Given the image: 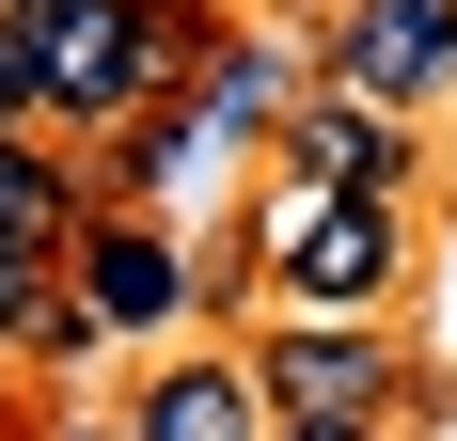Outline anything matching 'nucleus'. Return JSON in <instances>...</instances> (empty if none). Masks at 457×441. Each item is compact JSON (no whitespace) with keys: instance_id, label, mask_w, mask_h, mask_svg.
Masks as SVG:
<instances>
[{"instance_id":"nucleus-9","label":"nucleus","mask_w":457,"mask_h":441,"mask_svg":"<svg viewBox=\"0 0 457 441\" xmlns=\"http://www.w3.org/2000/svg\"><path fill=\"white\" fill-rule=\"evenodd\" d=\"M47 300H63V268H47V253H0V362L47 331Z\"/></svg>"},{"instance_id":"nucleus-7","label":"nucleus","mask_w":457,"mask_h":441,"mask_svg":"<svg viewBox=\"0 0 457 441\" xmlns=\"http://www.w3.org/2000/svg\"><path fill=\"white\" fill-rule=\"evenodd\" d=\"M127 441H269V395H253V347H174L142 379Z\"/></svg>"},{"instance_id":"nucleus-12","label":"nucleus","mask_w":457,"mask_h":441,"mask_svg":"<svg viewBox=\"0 0 457 441\" xmlns=\"http://www.w3.org/2000/svg\"><path fill=\"white\" fill-rule=\"evenodd\" d=\"M0 16H63V0H0Z\"/></svg>"},{"instance_id":"nucleus-5","label":"nucleus","mask_w":457,"mask_h":441,"mask_svg":"<svg viewBox=\"0 0 457 441\" xmlns=\"http://www.w3.org/2000/svg\"><path fill=\"white\" fill-rule=\"evenodd\" d=\"M284 174H316V189H378V205H411L426 142H411V111H378V95L316 79L300 111H284Z\"/></svg>"},{"instance_id":"nucleus-13","label":"nucleus","mask_w":457,"mask_h":441,"mask_svg":"<svg viewBox=\"0 0 457 441\" xmlns=\"http://www.w3.org/2000/svg\"><path fill=\"white\" fill-rule=\"evenodd\" d=\"M47 441H111V426H47Z\"/></svg>"},{"instance_id":"nucleus-10","label":"nucleus","mask_w":457,"mask_h":441,"mask_svg":"<svg viewBox=\"0 0 457 441\" xmlns=\"http://www.w3.org/2000/svg\"><path fill=\"white\" fill-rule=\"evenodd\" d=\"M95 347H111V331H95V300H47V331H32V362H47V379H79Z\"/></svg>"},{"instance_id":"nucleus-3","label":"nucleus","mask_w":457,"mask_h":441,"mask_svg":"<svg viewBox=\"0 0 457 441\" xmlns=\"http://www.w3.org/2000/svg\"><path fill=\"white\" fill-rule=\"evenodd\" d=\"M253 395H269V426H378L411 395L395 315H269L253 331Z\"/></svg>"},{"instance_id":"nucleus-1","label":"nucleus","mask_w":457,"mask_h":441,"mask_svg":"<svg viewBox=\"0 0 457 441\" xmlns=\"http://www.w3.org/2000/svg\"><path fill=\"white\" fill-rule=\"evenodd\" d=\"M32 47H47V142L111 158L142 111L189 95V63H205L221 32H205L189 0H63V16H32Z\"/></svg>"},{"instance_id":"nucleus-14","label":"nucleus","mask_w":457,"mask_h":441,"mask_svg":"<svg viewBox=\"0 0 457 441\" xmlns=\"http://www.w3.org/2000/svg\"><path fill=\"white\" fill-rule=\"evenodd\" d=\"M189 16H205V0H189Z\"/></svg>"},{"instance_id":"nucleus-2","label":"nucleus","mask_w":457,"mask_h":441,"mask_svg":"<svg viewBox=\"0 0 457 441\" xmlns=\"http://www.w3.org/2000/svg\"><path fill=\"white\" fill-rule=\"evenodd\" d=\"M253 268H269L284 315H395V284H411V205L269 174L253 189Z\"/></svg>"},{"instance_id":"nucleus-6","label":"nucleus","mask_w":457,"mask_h":441,"mask_svg":"<svg viewBox=\"0 0 457 441\" xmlns=\"http://www.w3.org/2000/svg\"><path fill=\"white\" fill-rule=\"evenodd\" d=\"M331 79L378 95V111L457 95V0H347V16H331Z\"/></svg>"},{"instance_id":"nucleus-11","label":"nucleus","mask_w":457,"mask_h":441,"mask_svg":"<svg viewBox=\"0 0 457 441\" xmlns=\"http://www.w3.org/2000/svg\"><path fill=\"white\" fill-rule=\"evenodd\" d=\"M269 441H395V426H269Z\"/></svg>"},{"instance_id":"nucleus-4","label":"nucleus","mask_w":457,"mask_h":441,"mask_svg":"<svg viewBox=\"0 0 457 441\" xmlns=\"http://www.w3.org/2000/svg\"><path fill=\"white\" fill-rule=\"evenodd\" d=\"M63 300H95V331H174V315H205V268L158 237V205H95L63 253Z\"/></svg>"},{"instance_id":"nucleus-8","label":"nucleus","mask_w":457,"mask_h":441,"mask_svg":"<svg viewBox=\"0 0 457 441\" xmlns=\"http://www.w3.org/2000/svg\"><path fill=\"white\" fill-rule=\"evenodd\" d=\"M79 220H95V158L79 142H47V127H0V253H79Z\"/></svg>"}]
</instances>
